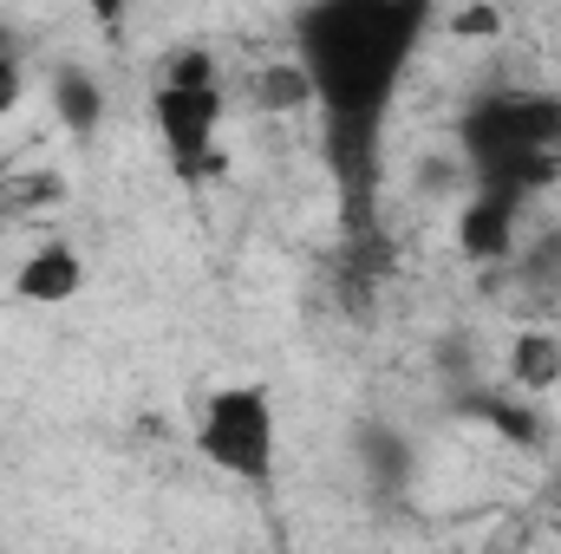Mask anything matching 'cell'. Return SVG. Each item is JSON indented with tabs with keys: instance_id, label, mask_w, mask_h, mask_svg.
Returning <instances> with one entry per match:
<instances>
[{
	"instance_id": "obj_1",
	"label": "cell",
	"mask_w": 561,
	"mask_h": 554,
	"mask_svg": "<svg viewBox=\"0 0 561 554\" xmlns=\"http://www.w3.org/2000/svg\"><path fill=\"white\" fill-rule=\"evenodd\" d=\"M437 0H307L294 13V59L313 85V118L346 189H366L379 170V131L392 99L431 33Z\"/></svg>"
},
{
	"instance_id": "obj_2",
	"label": "cell",
	"mask_w": 561,
	"mask_h": 554,
	"mask_svg": "<svg viewBox=\"0 0 561 554\" xmlns=\"http://www.w3.org/2000/svg\"><path fill=\"white\" fill-rule=\"evenodd\" d=\"M457 138L477 170V189L523 203L561 163V92H490L463 112Z\"/></svg>"
},
{
	"instance_id": "obj_3",
	"label": "cell",
	"mask_w": 561,
	"mask_h": 554,
	"mask_svg": "<svg viewBox=\"0 0 561 554\" xmlns=\"http://www.w3.org/2000/svg\"><path fill=\"white\" fill-rule=\"evenodd\" d=\"M196 457L249 489H268L280 470V412L268 385H216L196 417Z\"/></svg>"
},
{
	"instance_id": "obj_4",
	"label": "cell",
	"mask_w": 561,
	"mask_h": 554,
	"mask_svg": "<svg viewBox=\"0 0 561 554\" xmlns=\"http://www.w3.org/2000/svg\"><path fill=\"white\" fill-rule=\"evenodd\" d=\"M222 105H229V92H222V72H216L209 53H176L163 66V79L150 92V125H157V138H163L176 170H203L216 157Z\"/></svg>"
},
{
	"instance_id": "obj_5",
	"label": "cell",
	"mask_w": 561,
	"mask_h": 554,
	"mask_svg": "<svg viewBox=\"0 0 561 554\" xmlns=\"http://www.w3.org/2000/svg\"><path fill=\"white\" fill-rule=\"evenodd\" d=\"M79 293H85V255L72 242H39L33 255H20L13 300H26V307H66Z\"/></svg>"
},
{
	"instance_id": "obj_6",
	"label": "cell",
	"mask_w": 561,
	"mask_h": 554,
	"mask_svg": "<svg viewBox=\"0 0 561 554\" xmlns=\"http://www.w3.org/2000/svg\"><path fill=\"white\" fill-rule=\"evenodd\" d=\"M510 385L516 392H529V399H542V392H556L561 385V339L556 333H516L510 339Z\"/></svg>"
},
{
	"instance_id": "obj_7",
	"label": "cell",
	"mask_w": 561,
	"mask_h": 554,
	"mask_svg": "<svg viewBox=\"0 0 561 554\" xmlns=\"http://www.w3.org/2000/svg\"><path fill=\"white\" fill-rule=\"evenodd\" d=\"M516 196H496V189H477L470 216H463V249L470 255H510V229H516Z\"/></svg>"
},
{
	"instance_id": "obj_8",
	"label": "cell",
	"mask_w": 561,
	"mask_h": 554,
	"mask_svg": "<svg viewBox=\"0 0 561 554\" xmlns=\"http://www.w3.org/2000/svg\"><path fill=\"white\" fill-rule=\"evenodd\" d=\"M255 105L268 112H313V85H307V66L300 59H280L255 72Z\"/></svg>"
},
{
	"instance_id": "obj_9",
	"label": "cell",
	"mask_w": 561,
	"mask_h": 554,
	"mask_svg": "<svg viewBox=\"0 0 561 554\" xmlns=\"http://www.w3.org/2000/svg\"><path fill=\"white\" fill-rule=\"evenodd\" d=\"M53 105H59V118L72 125V138L99 131V112H105V99H99V85H92L85 72H59V79H53Z\"/></svg>"
},
{
	"instance_id": "obj_10",
	"label": "cell",
	"mask_w": 561,
	"mask_h": 554,
	"mask_svg": "<svg viewBox=\"0 0 561 554\" xmlns=\"http://www.w3.org/2000/svg\"><path fill=\"white\" fill-rule=\"evenodd\" d=\"M20 99H26V72H20V59H7V53H0V118H13V112H20Z\"/></svg>"
},
{
	"instance_id": "obj_11",
	"label": "cell",
	"mask_w": 561,
	"mask_h": 554,
	"mask_svg": "<svg viewBox=\"0 0 561 554\" xmlns=\"http://www.w3.org/2000/svg\"><path fill=\"white\" fill-rule=\"evenodd\" d=\"M483 26L496 33V26H503V13H496V7H477V13H463V20H457V33H463V39H483Z\"/></svg>"
},
{
	"instance_id": "obj_12",
	"label": "cell",
	"mask_w": 561,
	"mask_h": 554,
	"mask_svg": "<svg viewBox=\"0 0 561 554\" xmlns=\"http://www.w3.org/2000/svg\"><path fill=\"white\" fill-rule=\"evenodd\" d=\"M79 7H85V13H92L99 26H118V20L131 13V0H79Z\"/></svg>"
}]
</instances>
